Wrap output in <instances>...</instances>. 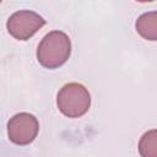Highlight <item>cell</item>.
<instances>
[{
	"instance_id": "6da1fadb",
	"label": "cell",
	"mask_w": 157,
	"mask_h": 157,
	"mask_svg": "<svg viewBox=\"0 0 157 157\" xmlns=\"http://www.w3.org/2000/svg\"><path fill=\"white\" fill-rule=\"evenodd\" d=\"M71 54V40L63 31L47 33L37 48V60L47 69H58L64 65Z\"/></svg>"
},
{
	"instance_id": "7a4b0ae2",
	"label": "cell",
	"mask_w": 157,
	"mask_h": 157,
	"mask_svg": "<svg viewBox=\"0 0 157 157\" xmlns=\"http://www.w3.org/2000/svg\"><path fill=\"white\" fill-rule=\"evenodd\" d=\"M58 109L67 118H80L91 107V94L88 90L77 82L64 85L56 96Z\"/></svg>"
},
{
	"instance_id": "3957f363",
	"label": "cell",
	"mask_w": 157,
	"mask_h": 157,
	"mask_svg": "<svg viewBox=\"0 0 157 157\" xmlns=\"http://www.w3.org/2000/svg\"><path fill=\"white\" fill-rule=\"evenodd\" d=\"M45 20L34 11L20 10L12 13L6 23L9 33L18 40H27L33 37L43 26Z\"/></svg>"
},
{
	"instance_id": "277c9868",
	"label": "cell",
	"mask_w": 157,
	"mask_h": 157,
	"mask_svg": "<svg viewBox=\"0 0 157 157\" xmlns=\"http://www.w3.org/2000/svg\"><path fill=\"white\" fill-rule=\"evenodd\" d=\"M39 131V123L31 113H17L7 123V136L11 142L26 146L34 141Z\"/></svg>"
},
{
	"instance_id": "5b68a950",
	"label": "cell",
	"mask_w": 157,
	"mask_h": 157,
	"mask_svg": "<svg viewBox=\"0 0 157 157\" xmlns=\"http://www.w3.org/2000/svg\"><path fill=\"white\" fill-rule=\"evenodd\" d=\"M136 32L147 40H157V11L140 15L135 22Z\"/></svg>"
},
{
	"instance_id": "8992f818",
	"label": "cell",
	"mask_w": 157,
	"mask_h": 157,
	"mask_svg": "<svg viewBox=\"0 0 157 157\" xmlns=\"http://www.w3.org/2000/svg\"><path fill=\"white\" fill-rule=\"evenodd\" d=\"M141 157H157V129L146 131L139 141Z\"/></svg>"
}]
</instances>
